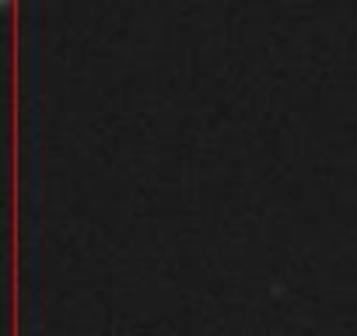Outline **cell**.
Returning a JSON list of instances; mask_svg holds the SVG:
<instances>
[{
	"label": "cell",
	"mask_w": 357,
	"mask_h": 336,
	"mask_svg": "<svg viewBox=\"0 0 357 336\" xmlns=\"http://www.w3.org/2000/svg\"><path fill=\"white\" fill-rule=\"evenodd\" d=\"M4 4H11V0H4Z\"/></svg>",
	"instance_id": "1"
}]
</instances>
